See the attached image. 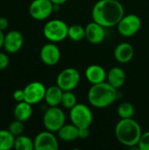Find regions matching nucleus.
Listing matches in <instances>:
<instances>
[{
    "instance_id": "30",
    "label": "nucleus",
    "mask_w": 149,
    "mask_h": 150,
    "mask_svg": "<svg viewBox=\"0 0 149 150\" xmlns=\"http://www.w3.org/2000/svg\"><path fill=\"white\" fill-rule=\"evenodd\" d=\"M89 136H90V130H89V127L79 128V139L84 140V139H87Z\"/></svg>"
},
{
    "instance_id": "15",
    "label": "nucleus",
    "mask_w": 149,
    "mask_h": 150,
    "mask_svg": "<svg viewBox=\"0 0 149 150\" xmlns=\"http://www.w3.org/2000/svg\"><path fill=\"white\" fill-rule=\"evenodd\" d=\"M85 76L88 82L93 85L105 82L107 73L102 66L98 64H92L86 69Z\"/></svg>"
},
{
    "instance_id": "24",
    "label": "nucleus",
    "mask_w": 149,
    "mask_h": 150,
    "mask_svg": "<svg viewBox=\"0 0 149 150\" xmlns=\"http://www.w3.org/2000/svg\"><path fill=\"white\" fill-rule=\"evenodd\" d=\"M117 113L120 119H130L133 117L135 113V108L133 104L129 102H123L119 105Z\"/></svg>"
},
{
    "instance_id": "31",
    "label": "nucleus",
    "mask_w": 149,
    "mask_h": 150,
    "mask_svg": "<svg viewBox=\"0 0 149 150\" xmlns=\"http://www.w3.org/2000/svg\"><path fill=\"white\" fill-rule=\"evenodd\" d=\"M9 25V21L6 18L4 17H0V30L4 31L8 28Z\"/></svg>"
},
{
    "instance_id": "25",
    "label": "nucleus",
    "mask_w": 149,
    "mask_h": 150,
    "mask_svg": "<svg viewBox=\"0 0 149 150\" xmlns=\"http://www.w3.org/2000/svg\"><path fill=\"white\" fill-rule=\"evenodd\" d=\"M76 104H77V99H76V95L73 93L72 91H66L63 92L61 105L64 108L70 110V109L73 108Z\"/></svg>"
},
{
    "instance_id": "19",
    "label": "nucleus",
    "mask_w": 149,
    "mask_h": 150,
    "mask_svg": "<svg viewBox=\"0 0 149 150\" xmlns=\"http://www.w3.org/2000/svg\"><path fill=\"white\" fill-rule=\"evenodd\" d=\"M58 137L63 142H73L79 139V128L71 124H64L57 132Z\"/></svg>"
},
{
    "instance_id": "8",
    "label": "nucleus",
    "mask_w": 149,
    "mask_h": 150,
    "mask_svg": "<svg viewBox=\"0 0 149 150\" xmlns=\"http://www.w3.org/2000/svg\"><path fill=\"white\" fill-rule=\"evenodd\" d=\"M141 27V19L136 14H127L120 19L117 25L118 32L124 37H132L136 34Z\"/></svg>"
},
{
    "instance_id": "3",
    "label": "nucleus",
    "mask_w": 149,
    "mask_h": 150,
    "mask_svg": "<svg viewBox=\"0 0 149 150\" xmlns=\"http://www.w3.org/2000/svg\"><path fill=\"white\" fill-rule=\"evenodd\" d=\"M118 98V89L109 83L103 82L93 84L88 91V100L96 108H105L112 105Z\"/></svg>"
},
{
    "instance_id": "20",
    "label": "nucleus",
    "mask_w": 149,
    "mask_h": 150,
    "mask_svg": "<svg viewBox=\"0 0 149 150\" xmlns=\"http://www.w3.org/2000/svg\"><path fill=\"white\" fill-rule=\"evenodd\" d=\"M32 105L27 103L26 101H22V102L17 103V105L13 110L14 118L16 120H18L23 122H25L26 120H28L32 115Z\"/></svg>"
},
{
    "instance_id": "17",
    "label": "nucleus",
    "mask_w": 149,
    "mask_h": 150,
    "mask_svg": "<svg viewBox=\"0 0 149 150\" xmlns=\"http://www.w3.org/2000/svg\"><path fill=\"white\" fill-rule=\"evenodd\" d=\"M126 73L123 69L119 67H113L107 72L106 82L116 89L121 88L126 82Z\"/></svg>"
},
{
    "instance_id": "27",
    "label": "nucleus",
    "mask_w": 149,
    "mask_h": 150,
    "mask_svg": "<svg viewBox=\"0 0 149 150\" xmlns=\"http://www.w3.org/2000/svg\"><path fill=\"white\" fill-rule=\"evenodd\" d=\"M138 148L141 150H149V131L142 133L138 143Z\"/></svg>"
},
{
    "instance_id": "23",
    "label": "nucleus",
    "mask_w": 149,
    "mask_h": 150,
    "mask_svg": "<svg viewBox=\"0 0 149 150\" xmlns=\"http://www.w3.org/2000/svg\"><path fill=\"white\" fill-rule=\"evenodd\" d=\"M68 37L73 41H81L85 38V28L81 25H72L68 26Z\"/></svg>"
},
{
    "instance_id": "13",
    "label": "nucleus",
    "mask_w": 149,
    "mask_h": 150,
    "mask_svg": "<svg viewBox=\"0 0 149 150\" xmlns=\"http://www.w3.org/2000/svg\"><path fill=\"white\" fill-rule=\"evenodd\" d=\"M24 44L23 34L18 30H11L4 36V49L8 54L18 53Z\"/></svg>"
},
{
    "instance_id": "4",
    "label": "nucleus",
    "mask_w": 149,
    "mask_h": 150,
    "mask_svg": "<svg viewBox=\"0 0 149 150\" xmlns=\"http://www.w3.org/2000/svg\"><path fill=\"white\" fill-rule=\"evenodd\" d=\"M68 26L61 19H51L43 27V35L50 42L58 43L68 37Z\"/></svg>"
},
{
    "instance_id": "7",
    "label": "nucleus",
    "mask_w": 149,
    "mask_h": 150,
    "mask_svg": "<svg viewBox=\"0 0 149 150\" xmlns=\"http://www.w3.org/2000/svg\"><path fill=\"white\" fill-rule=\"evenodd\" d=\"M80 72L75 68L62 69L56 77V84L63 91H73L80 83Z\"/></svg>"
},
{
    "instance_id": "12",
    "label": "nucleus",
    "mask_w": 149,
    "mask_h": 150,
    "mask_svg": "<svg viewBox=\"0 0 149 150\" xmlns=\"http://www.w3.org/2000/svg\"><path fill=\"white\" fill-rule=\"evenodd\" d=\"M40 57L41 62L47 66H54L61 59L60 48L54 42L47 43L42 46L40 51Z\"/></svg>"
},
{
    "instance_id": "26",
    "label": "nucleus",
    "mask_w": 149,
    "mask_h": 150,
    "mask_svg": "<svg viewBox=\"0 0 149 150\" xmlns=\"http://www.w3.org/2000/svg\"><path fill=\"white\" fill-rule=\"evenodd\" d=\"M8 130L16 137L20 134H23V132L25 130V125L23 121H20L18 120H16L10 123L8 127Z\"/></svg>"
},
{
    "instance_id": "1",
    "label": "nucleus",
    "mask_w": 149,
    "mask_h": 150,
    "mask_svg": "<svg viewBox=\"0 0 149 150\" xmlns=\"http://www.w3.org/2000/svg\"><path fill=\"white\" fill-rule=\"evenodd\" d=\"M93 21L105 28L117 26L125 15L122 4L118 0H98L91 11Z\"/></svg>"
},
{
    "instance_id": "29",
    "label": "nucleus",
    "mask_w": 149,
    "mask_h": 150,
    "mask_svg": "<svg viewBox=\"0 0 149 150\" xmlns=\"http://www.w3.org/2000/svg\"><path fill=\"white\" fill-rule=\"evenodd\" d=\"M12 98L13 99L18 103V102H22V101H25V91H24V89L23 90H16L14 92H13V95H12Z\"/></svg>"
},
{
    "instance_id": "28",
    "label": "nucleus",
    "mask_w": 149,
    "mask_h": 150,
    "mask_svg": "<svg viewBox=\"0 0 149 150\" xmlns=\"http://www.w3.org/2000/svg\"><path fill=\"white\" fill-rule=\"evenodd\" d=\"M9 63L10 59L8 55L4 52H0V70L5 69L9 66Z\"/></svg>"
},
{
    "instance_id": "14",
    "label": "nucleus",
    "mask_w": 149,
    "mask_h": 150,
    "mask_svg": "<svg viewBox=\"0 0 149 150\" xmlns=\"http://www.w3.org/2000/svg\"><path fill=\"white\" fill-rule=\"evenodd\" d=\"M103 25L92 21L85 26V39L91 44H99L105 39V31Z\"/></svg>"
},
{
    "instance_id": "11",
    "label": "nucleus",
    "mask_w": 149,
    "mask_h": 150,
    "mask_svg": "<svg viewBox=\"0 0 149 150\" xmlns=\"http://www.w3.org/2000/svg\"><path fill=\"white\" fill-rule=\"evenodd\" d=\"M35 150H58L59 142L54 132L42 131L39 133L33 140Z\"/></svg>"
},
{
    "instance_id": "32",
    "label": "nucleus",
    "mask_w": 149,
    "mask_h": 150,
    "mask_svg": "<svg viewBox=\"0 0 149 150\" xmlns=\"http://www.w3.org/2000/svg\"><path fill=\"white\" fill-rule=\"evenodd\" d=\"M4 36H5V34H4V31L0 30V49L4 47Z\"/></svg>"
},
{
    "instance_id": "16",
    "label": "nucleus",
    "mask_w": 149,
    "mask_h": 150,
    "mask_svg": "<svg viewBox=\"0 0 149 150\" xmlns=\"http://www.w3.org/2000/svg\"><path fill=\"white\" fill-rule=\"evenodd\" d=\"M134 55L133 47L128 42H121L117 45L114 50V56L119 63H127L132 61Z\"/></svg>"
},
{
    "instance_id": "22",
    "label": "nucleus",
    "mask_w": 149,
    "mask_h": 150,
    "mask_svg": "<svg viewBox=\"0 0 149 150\" xmlns=\"http://www.w3.org/2000/svg\"><path fill=\"white\" fill-rule=\"evenodd\" d=\"M13 149L16 150H32L34 149V142L30 137L20 134L15 137Z\"/></svg>"
},
{
    "instance_id": "18",
    "label": "nucleus",
    "mask_w": 149,
    "mask_h": 150,
    "mask_svg": "<svg viewBox=\"0 0 149 150\" xmlns=\"http://www.w3.org/2000/svg\"><path fill=\"white\" fill-rule=\"evenodd\" d=\"M63 91L57 85H52L47 88L45 95V102L48 106H58L61 103Z\"/></svg>"
},
{
    "instance_id": "33",
    "label": "nucleus",
    "mask_w": 149,
    "mask_h": 150,
    "mask_svg": "<svg viewBox=\"0 0 149 150\" xmlns=\"http://www.w3.org/2000/svg\"><path fill=\"white\" fill-rule=\"evenodd\" d=\"M53 4H57V5H62L64 4L68 0H50Z\"/></svg>"
},
{
    "instance_id": "5",
    "label": "nucleus",
    "mask_w": 149,
    "mask_h": 150,
    "mask_svg": "<svg viewBox=\"0 0 149 150\" xmlns=\"http://www.w3.org/2000/svg\"><path fill=\"white\" fill-rule=\"evenodd\" d=\"M65 122V113L58 106H49L43 115V125L45 128L54 133H57Z\"/></svg>"
},
{
    "instance_id": "10",
    "label": "nucleus",
    "mask_w": 149,
    "mask_h": 150,
    "mask_svg": "<svg viewBox=\"0 0 149 150\" xmlns=\"http://www.w3.org/2000/svg\"><path fill=\"white\" fill-rule=\"evenodd\" d=\"M24 91H25V101L33 105L44 100L47 88L41 82L34 81L28 83L24 88Z\"/></svg>"
},
{
    "instance_id": "2",
    "label": "nucleus",
    "mask_w": 149,
    "mask_h": 150,
    "mask_svg": "<svg viewBox=\"0 0 149 150\" xmlns=\"http://www.w3.org/2000/svg\"><path fill=\"white\" fill-rule=\"evenodd\" d=\"M141 134V125L133 118L120 119L115 127V135L118 142L126 147L138 146Z\"/></svg>"
},
{
    "instance_id": "21",
    "label": "nucleus",
    "mask_w": 149,
    "mask_h": 150,
    "mask_svg": "<svg viewBox=\"0 0 149 150\" xmlns=\"http://www.w3.org/2000/svg\"><path fill=\"white\" fill-rule=\"evenodd\" d=\"M15 136L8 129H0V150H10L14 147Z\"/></svg>"
},
{
    "instance_id": "6",
    "label": "nucleus",
    "mask_w": 149,
    "mask_h": 150,
    "mask_svg": "<svg viewBox=\"0 0 149 150\" xmlns=\"http://www.w3.org/2000/svg\"><path fill=\"white\" fill-rule=\"evenodd\" d=\"M69 118L78 128L90 127L93 121V113L90 108L84 104H76L70 109Z\"/></svg>"
},
{
    "instance_id": "9",
    "label": "nucleus",
    "mask_w": 149,
    "mask_h": 150,
    "mask_svg": "<svg viewBox=\"0 0 149 150\" xmlns=\"http://www.w3.org/2000/svg\"><path fill=\"white\" fill-rule=\"evenodd\" d=\"M28 11L33 19L38 21L45 20L54 11V4L50 0H32Z\"/></svg>"
}]
</instances>
